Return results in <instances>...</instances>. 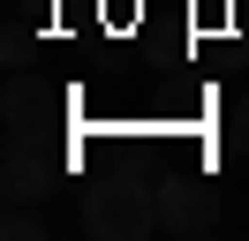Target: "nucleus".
<instances>
[{"label": "nucleus", "mask_w": 249, "mask_h": 241, "mask_svg": "<svg viewBox=\"0 0 249 241\" xmlns=\"http://www.w3.org/2000/svg\"><path fill=\"white\" fill-rule=\"evenodd\" d=\"M83 234L91 241H143V234H159V173L106 166L83 189Z\"/></svg>", "instance_id": "f257e3e1"}, {"label": "nucleus", "mask_w": 249, "mask_h": 241, "mask_svg": "<svg viewBox=\"0 0 249 241\" xmlns=\"http://www.w3.org/2000/svg\"><path fill=\"white\" fill-rule=\"evenodd\" d=\"M0 113H8V143H53V136L68 128V113H76V98H68L61 83H46V75L16 68V75H8Z\"/></svg>", "instance_id": "f03ea898"}, {"label": "nucleus", "mask_w": 249, "mask_h": 241, "mask_svg": "<svg viewBox=\"0 0 249 241\" xmlns=\"http://www.w3.org/2000/svg\"><path fill=\"white\" fill-rule=\"evenodd\" d=\"M159 226L166 234H212V226H227V204H219L212 173H159Z\"/></svg>", "instance_id": "7ed1b4c3"}, {"label": "nucleus", "mask_w": 249, "mask_h": 241, "mask_svg": "<svg viewBox=\"0 0 249 241\" xmlns=\"http://www.w3.org/2000/svg\"><path fill=\"white\" fill-rule=\"evenodd\" d=\"M8 241H46V226L31 219V204H8Z\"/></svg>", "instance_id": "20e7f679"}, {"label": "nucleus", "mask_w": 249, "mask_h": 241, "mask_svg": "<svg viewBox=\"0 0 249 241\" xmlns=\"http://www.w3.org/2000/svg\"><path fill=\"white\" fill-rule=\"evenodd\" d=\"M227 128H234V158H249V98H234V120H227Z\"/></svg>", "instance_id": "39448f33"}]
</instances>
